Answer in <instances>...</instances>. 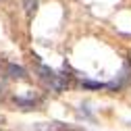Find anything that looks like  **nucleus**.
I'll list each match as a JSON object with an SVG mask.
<instances>
[{
	"label": "nucleus",
	"mask_w": 131,
	"mask_h": 131,
	"mask_svg": "<svg viewBox=\"0 0 131 131\" xmlns=\"http://www.w3.org/2000/svg\"><path fill=\"white\" fill-rule=\"evenodd\" d=\"M6 75L13 77V79H25L27 77L25 69L23 67H17V64H8V67H6Z\"/></svg>",
	"instance_id": "1"
},
{
	"label": "nucleus",
	"mask_w": 131,
	"mask_h": 131,
	"mask_svg": "<svg viewBox=\"0 0 131 131\" xmlns=\"http://www.w3.org/2000/svg\"><path fill=\"white\" fill-rule=\"evenodd\" d=\"M81 85H83V88H90V90H100V88H104L102 83H94V81H81Z\"/></svg>",
	"instance_id": "2"
},
{
	"label": "nucleus",
	"mask_w": 131,
	"mask_h": 131,
	"mask_svg": "<svg viewBox=\"0 0 131 131\" xmlns=\"http://www.w3.org/2000/svg\"><path fill=\"white\" fill-rule=\"evenodd\" d=\"M36 6H38V0H25V10L27 13H31Z\"/></svg>",
	"instance_id": "3"
},
{
	"label": "nucleus",
	"mask_w": 131,
	"mask_h": 131,
	"mask_svg": "<svg viewBox=\"0 0 131 131\" xmlns=\"http://www.w3.org/2000/svg\"><path fill=\"white\" fill-rule=\"evenodd\" d=\"M15 102L21 104V106H34V104H36L34 100H23V98H15Z\"/></svg>",
	"instance_id": "4"
}]
</instances>
